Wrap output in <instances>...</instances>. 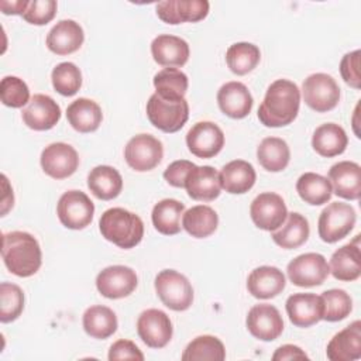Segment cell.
Listing matches in <instances>:
<instances>
[{
	"label": "cell",
	"mask_w": 361,
	"mask_h": 361,
	"mask_svg": "<svg viewBox=\"0 0 361 361\" xmlns=\"http://www.w3.org/2000/svg\"><path fill=\"white\" fill-rule=\"evenodd\" d=\"M300 90L296 83L288 79H276L265 93L258 107V118L265 127H285L299 113Z\"/></svg>",
	"instance_id": "1"
},
{
	"label": "cell",
	"mask_w": 361,
	"mask_h": 361,
	"mask_svg": "<svg viewBox=\"0 0 361 361\" xmlns=\"http://www.w3.org/2000/svg\"><path fill=\"white\" fill-rule=\"evenodd\" d=\"M1 258L7 269L28 278L41 268L42 252L38 240L27 231H10L1 237Z\"/></svg>",
	"instance_id": "2"
},
{
	"label": "cell",
	"mask_w": 361,
	"mask_h": 361,
	"mask_svg": "<svg viewBox=\"0 0 361 361\" xmlns=\"http://www.w3.org/2000/svg\"><path fill=\"white\" fill-rule=\"evenodd\" d=\"M99 230L107 241L124 250L138 245L144 237L141 217L123 207L107 209L100 216Z\"/></svg>",
	"instance_id": "3"
},
{
	"label": "cell",
	"mask_w": 361,
	"mask_h": 361,
	"mask_svg": "<svg viewBox=\"0 0 361 361\" xmlns=\"http://www.w3.org/2000/svg\"><path fill=\"white\" fill-rule=\"evenodd\" d=\"M154 286L161 302L171 310L183 312L193 303V288L189 279L175 269H162L158 272Z\"/></svg>",
	"instance_id": "4"
},
{
	"label": "cell",
	"mask_w": 361,
	"mask_h": 361,
	"mask_svg": "<svg viewBox=\"0 0 361 361\" xmlns=\"http://www.w3.org/2000/svg\"><path fill=\"white\" fill-rule=\"evenodd\" d=\"M355 220L357 213L351 204L333 202L327 204L319 216V237L329 244L337 243L351 233L355 226Z\"/></svg>",
	"instance_id": "5"
},
{
	"label": "cell",
	"mask_w": 361,
	"mask_h": 361,
	"mask_svg": "<svg viewBox=\"0 0 361 361\" xmlns=\"http://www.w3.org/2000/svg\"><path fill=\"white\" fill-rule=\"evenodd\" d=\"M147 117L158 130L164 133H176L189 118V104L186 99L171 102L154 93L147 102Z\"/></svg>",
	"instance_id": "6"
},
{
	"label": "cell",
	"mask_w": 361,
	"mask_h": 361,
	"mask_svg": "<svg viewBox=\"0 0 361 361\" xmlns=\"http://www.w3.org/2000/svg\"><path fill=\"white\" fill-rule=\"evenodd\" d=\"M302 96L312 110L326 113L338 104L340 87L331 75L312 73L303 80Z\"/></svg>",
	"instance_id": "7"
},
{
	"label": "cell",
	"mask_w": 361,
	"mask_h": 361,
	"mask_svg": "<svg viewBox=\"0 0 361 361\" xmlns=\"http://www.w3.org/2000/svg\"><path fill=\"white\" fill-rule=\"evenodd\" d=\"M56 214L66 228L83 230L93 220L94 204L85 192L68 190L58 200Z\"/></svg>",
	"instance_id": "8"
},
{
	"label": "cell",
	"mask_w": 361,
	"mask_h": 361,
	"mask_svg": "<svg viewBox=\"0 0 361 361\" xmlns=\"http://www.w3.org/2000/svg\"><path fill=\"white\" fill-rule=\"evenodd\" d=\"M286 274L289 281L300 288H312L322 285L329 274V264L319 252H305L293 258L288 267Z\"/></svg>",
	"instance_id": "9"
},
{
	"label": "cell",
	"mask_w": 361,
	"mask_h": 361,
	"mask_svg": "<svg viewBox=\"0 0 361 361\" xmlns=\"http://www.w3.org/2000/svg\"><path fill=\"white\" fill-rule=\"evenodd\" d=\"M164 157L162 142L151 134H138L130 138L124 148L127 165L137 172L154 169Z\"/></svg>",
	"instance_id": "10"
},
{
	"label": "cell",
	"mask_w": 361,
	"mask_h": 361,
	"mask_svg": "<svg viewBox=\"0 0 361 361\" xmlns=\"http://www.w3.org/2000/svg\"><path fill=\"white\" fill-rule=\"evenodd\" d=\"M138 285L137 274L126 265H111L102 269L96 276L99 293L107 299H121L130 296Z\"/></svg>",
	"instance_id": "11"
},
{
	"label": "cell",
	"mask_w": 361,
	"mask_h": 361,
	"mask_svg": "<svg viewBox=\"0 0 361 361\" xmlns=\"http://www.w3.org/2000/svg\"><path fill=\"white\" fill-rule=\"evenodd\" d=\"M252 223L265 231L279 228L288 216V209L283 199L274 192L259 193L250 206Z\"/></svg>",
	"instance_id": "12"
},
{
	"label": "cell",
	"mask_w": 361,
	"mask_h": 361,
	"mask_svg": "<svg viewBox=\"0 0 361 361\" xmlns=\"http://www.w3.org/2000/svg\"><path fill=\"white\" fill-rule=\"evenodd\" d=\"M42 171L54 179H65L72 176L79 166V155L76 149L66 142H52L47 145L39 158Z\"/></svg>",
	"instance_id": "13"
},
{
	"label": "cell",
	"mask_w": 361,
	"mask_h": 361,
	"mask_svg": "<svg viewBox=\"0 0 361 361\" xmlns=\"http://www.w3.org/2000/svg\"><path fill=\"white\" fill-rule=\"evenodd\" d=\"M137 333L148 347L162 348L171 341L173 327L165 312L159 309H147L137 319Z\"/></svg>",
	"instance_id": "14"
},
{
	"label": "cell",
	"mask_w": 361,
	"mask_h": 361,
	"mask_svg": "<svg viewBox=\"0 0 361 361\" xmlns=\"http://www.w3.org/2000/svg\"><path fill=\"white\" fill-rule=\"evenodd\" d=\"M186 145L197 158H213L224 147L223 130L212 121H199L188 131Z\"/></svg>",
	"instance_id": "15"
},
{
	"label": "cell",
	"mask_w": 361,
	"mask_h": 361,
	"mask_svg": "<svg viewBox=\"0 0 361 361\" xmlns=\"http://www.w3.org/2000/svg\"><path fill=\"white\" fill-rule=\"evenodd\" d=\"M245 324L251 336L261 341H274L283 331V320L279 310L268 303H259L248 310Z\"/></svg>",
	"instance_id": "16"
},
{
	"label": "cell",
	"mask_w": 361,
	"mask_h": 361,
	"mask_svg": "<svg viewBox=\"0 0 361 361\" xmlns=\"http://www.w3.org/2000/svg\"><path fill=\"white\" fill-rule=\"evenodd\" d=\"M210 4L206 0H166L155 6L157 16L166 24L197 23L209 14Z\"/></svg>",
	"instance_id": "17"
},
{
	"label": "cell",
	"mask_w": 361,
	"mask_h": 361,
	"mask_svg": "<svg viewBox=\"0 0 361 361\" xmlns=\"http://www.w3.org/2000/svg\"><path fill=\"white\" fill-rule=\"evenodd\" d=\"M24 124L35 131L54 128L61 118L59 104L48 94L37 93L31 97L21 113Z\"/></svg>",
	"instance_id": "18"
},
{
	"label": "cell",
	"mask_w": 361,
	"mask_h": 361,
	"mask_svg": "<svg viewBox=\"0 0 361 361\" xmlns=\"http://www.w3.org/2000/svg\"><path fill=\"white\" fill-rule=\"evenodd\" d=\"M288 317L296 327H310L323 320L324 305L316 293H293L285 303Z\"/></svg>",
	"instance_id": "19"
},
{
	"label": "cell",
	"mask_w": 361,
	"mask_h": 361,
	"mask_svg": "<svg viewBox=\"0 0 361 361\" xmlns=\"http://www.w3.org/2000/svg\"><path fill=\"white\" fill-rule=\"evenodd\" d=\"M185 189L193 200L212 202L217 199L221 192L220 175L210 165H195L186 176Z\"/></svg>",
	"instance_id": "20"
},
{
	"label": "cell",
	"mask_w": 361,
	"mask_h": 361,
	"mask_svg": "<svg viewBox=\"0 0 361 361\" xmlns=\"http://www.w3.org/2000/svg\"><path fill=\"white\" fill-rule=\"evenodd\" d=\"M333 193L347 200H357L361 195V166L353 161H340L329 169Z\"/></svg>",
	"instance_id": "21"
},
{
	"label": "cell",
	"mask_w": 361,
	"mask_h": 361,
	"mask_svg": "<svg viewBox=\"0 0 361 361\" xmlns=\"http://www.w3.org/2000/svg\"><path fill=\"white\" fill-rule=\"evenodd\" d=\"M252 96L248 87L237 80L224 83L217 92V104L230 118H244L252 109Z\"/></svg>",
	"instance_id": "22"
},
{
	"label": "cell",
	"mask_w": 361,
	"mask_h": 361,
	"mask_svg": "<svg viewBox=\"0 0 361 361\" xmlns=\"http://www.w3.org/2000/svg\"><path fill=\"white\" fill-rule=\"evenodd\" d=\"M151 54L158 65L178 68L188 62L190 49L183 38L171 34H159L151 42Z\"/></svg>",
	"instance_id": "23"
},
{
	"label": "cell",
	"mask_w": 361,
	"mask_h": 361,
	"mask_svg": "<svg viewBox=\"0 0 361 361\" xmlns=\"http://www.w3.org/2000/svg\"><path fill=\"white\" fill-rule=\"evenodd\" d=\"M326 355L331 361H354L361 357V322L355 320L336 333L327 344Z\"/></svg>",
	"instance_id": "24"
},
{
	"label": "cell",
	"mask_w": 361,
	"mask_h": 361,
	"mask_svg": "<svg viewBox=\"0 0 361 361\" xmlns=\"http://www.w3.org/2000/svg\"><path fill=\"white\" fill-rule=\"evenodd\" d=\"M85 41V32L79 23L73 20L58 21L47 35V47L56 55L76 52Z\"/></svg>",
	"instance_id": "25"
},
{
	"label": "cell",
	"mask_w": 361,
	"mask_h": 361,
	"mask_svg": "<svg viewBox=\"0 0 361 361\" xmlns=\"http://www.w3.org/2000/svg\"><path fill=\"white\" fill-rule=\"evenodd\" d=\"M286 285L283 272L271 265H262L251 271L247 278V289L257 299H271L278 296Z\"/></svg>",
	"instance_id": "26"
},
{
	"label": "cell",
	"mask_w": 361,
	"mask_h": 361,
	"mask_svg": "<svg viewBox=\"0 0 361 361\" xmlns=\"http://www.w3.org/2000/svg\"><path fill=\"white\" fill-rule=\"evenodd\" d=\"M360 235H355L354 243H348L336 250L330 258V274L343 282H351L361 275V252L358 244Z\"/></svg>",
	"instance_id": "27"
},
{
	"label": "cell",
	"mask_w": 361,
	"mask_h": 361,
	"mask_svg": "<svg viewBox=\"0 0 361 361\" xmlns=\"http://www.w3.org/2000/svg\"><path fill=\"white\" fill-rule=\"evenodd\" d=\"M220 175L221 189L231 195L247 193L255 183L257 173L254 166L244 159H234L226 164Z\"/></svg>",
	"instance_id": "28"
},
{
	"label": "cell",
	"mask_w": 361,
	"mask_h": 361,
	"mask_svg": "<svg viewBox=\"0 0 361 361\" xmlns=\"http://www.w3.org/2000/svg\"><path fill=\"white\" fill-rule=\"evenodd\" d=\"M66 118L78 133H93L102 124L103 113L94 100L79 97L68 106Z\"/></svg>",
	"instance_id": "29"
},
{
	"label": "cell",
	"mask_w": 361,
	"mask_h": 361,
	"mask_svg": "<svg viewBox=\"0 0 361 361\" xmlns=\"http://www.w3.org/2000/svg\"><path fill=\"white\" fill-rule=\"evenodd\" d=\"M309 234L310 227L306 217L300 213L292 212L288 213L286 220L279 228L271 231V238L276 245L285 250H293L303 245L307 241Z\"/></svg>",
	"instance_id": "30"
},
{
	"label": "cell",
	"mask_w": 361,
	"mask_h": 361,
	"mask_svg": "<svg viewBox=\"0 0 361 361\" xmlns=\"http://www.w3.org/2000/svg\"><path fill=\"white\" fill-rule=\"evenodd\" d=\"M348 137L344 128L336 123L319 126L312 135L313 149L326 158H333L343 154L347 148Z\"/></svg>",
	"instance_id": "31"
},
{
	"label": "cell",
	"mask_w": 361,
	"mask_h": 361,
	"mask_svg": "<svg viewBox=\"0 0 361 361\" xmlns=\"http://www.w3.org/2000/svg\"><path fill=\"white\" fill-rule=\"evenodd\" d=\"M89 190L100 200H111L121 193L123 178L110 165H97L87 175Z\"/></svg>",
	"instance_id": "32"
},
{
	"label": "cell",
	"mask_w": 361,
	"mask_h": 361,
	"mask_svg": "<svg viewBox=\"0 0 361 361\" xmlns=\"http://www.w3.org/2000/svg\"><path fill=\"white\" fill-rule=\"evenodd\" d=\"M82 324L87 336L97 340H104L116 333L118 322L116 313L110 307L93 305L85 310Z\"/></svg>",
	"instance_id": "33"
},
{
	"label": "cell",
	"mask_w": 361,
	"mask_h": 361,
	"mask_svg": "<svg viewBox=\"0 0 361 361\" xmlns=\"http://www.w3.org/2000/svg\"><path fill=\"white\" fill-rule=\"evenodd\" d=\"M185 213V204L176 199L159 200L151 213L155 230L164 235H175L180 231V219Z\"/></svg>",
	"instance_id": "34"
},
{
	"label": "cell",
	"mask_w": 361,
	"mask_h": 361,
	"mask_svg": "<svg viewBox=\"0 0 361 361\" xmlns=\"http://www.w3.org/2000/svg\"><path fill=\"white\" fill-rule=\"evenodd\" d=\"M257 159L265 171L281 172L290 161L289 145L279 137H267L257 147Z\"/></svg>",
	"instance_id": "35"
},
{
	"label": "cell",
	"mask_w": 361,
	"mask_h": 361,
	"mask_svg": "<svg viewBox=\"0 0 361 361\" xmlns=\"http://www.w3.org/2000/svg\"><path fill=\"white\" fill-rule=\"evenodd\" d=\"M219 226V216L210 206L197 204L188 209L182 216V227L195 238L212 235Z\"/></svg>",
	"instance_id": "36"
},
{
	"label": "cell",
	"mask_w": 361,
	"mask_h": 361,
	"mask_svg": "<svg viewBox=\"0 0 361 361\" xmlns=\"http://www.w3.org/2000/svg\"><path fill=\"white\" fill-rule=\"evenodd\" d=\"M154 87L155 93L171 102H179L185 99L189 79L186 73H183L178 68H164L154 76Z\"/></svg>",
	"instance_id": "37"
},
{
	"label": "cell",
	"mask_w": 361,
	"mask_h": 361,
	"mask_svg": "<svg viewBox=\"0 0 361 361\" xmlns=\"http://www.w3.org/2000/svg\"><path fill=\"white\" fill-rule=\"evenodd\" d=\"M296 192L303 202L312 206H320L330 200L333 188L326 176L314 172H305L296 182Z\"/></svg>",
	"instance_id": "38"
},
{
	"label": "cell",
	"mask_w": 361,
	"mask_h": 361,
	"mask_svg": "<svg viewBox=\"0 0 361 361\" xmlns=\"http://www.w3.org/2000/svg\"><path fill=\"white\" fill-rule=\"evenodd\" d=\"M180 358L183 361H223L226 358V348L217 337L203 334L186 345Z\"/></svg>",
	"instance_id": "39"
},
{
	"label": "cell",
	"mask_w": 361,
	"mask_h": 361,
	"mask_svg": "<svg viewBox=\"0 0 361 361\" xmlns=\"http://www.w3.org/2000/svg\"><path fill=\"white\" fill-rule=\"evenodd\" d=\"M261 52L255 44L251 42H235L228 47L226 52V62L228 69L238 75H247L259 63Z\"/></svg>",
	"instance_id": "40"
},
{
	"label": "cell",
	"mask_w": 361,
	"mask_h": 361,
	"mask_svg": "<svg viewBox=\"0 0 361 361\" xmlns=\"http://www.w3.org/2000/svg\"><path fill=\"white\" fill-rule=\"evenodd\" d=\"M51 80L59 94L73 96L82 86V73L73 62H61L52 69Z\"/></svg>",
	"instance_id": "41"
},
{
	"label": "cell",
	"mask_w": 361,
	"mask_h": 361,
	"mask_svg": "<svg viewBox=\"0 0 361 361\" xmlns=\"http://www.w3.org/2000/svg\"><path fill=\"white\" fill-rule=\"evenodd\" d=\"M24 310V292L23 289L10 282L0 285V322L10 323L20 317Z\"/></svg>",
	"instance_id": "42"
},
{
	"label": "cell",
	"mask_w": 361,
	"mask_h": 361,
	"mask_svg": "<svg viewBox=\"0 0 361 361\" xmlns=\"http://www.w3.org/2000/svg\"><path fill=\"white\" fill-rule=\"evenodd\" d=\"M320 296L324 305L323 320L326 322L334 323L344 320L353 310L351 296L343 289H329L324 290Z\"/></svg>",
	"instance_id": "43"
},
{
	"label": "cell",
	"mask_w": 361,
	"mask_h": 361,
	"mask_svg": "<svg viewBox=\"0 0 361 361\" xmlns=\"http://www.w3.org/2000/svg\"><path fill=\"white\" fill-rule=\"evenodd\" d=\"M0 99L4 106L20 109L31 100L30 89L23 79L17 76H4L0 82Z\"/></svg>",
	"instance_id": "44"
},
{
	"label": "cell",
	"mask_w": 361,
	"mask_h": 361,
	"mask_svg": "<svg viewBox=\"0 0 361 361\" xmlns=\"http://www.w3.org/2000/svg\"><path fill=\"white\" fill-rule=\"evenodd\" d=\"M58 4L55 0H31L23 18L34 25L48 24L56 14Z\"/></svg>",
	"instance_id": "45"
},
{
	"label": "cell",
	"mask_w": 361,
	"mask_h": 361,
	"mask_svg": "<svg viewBox=\"0 0 361 361\" xmlns=\"http://www.w3.org/2000/svg\"><path fill=\"white\" fill-rule=\"evenodd\" d=\"M360 56H361V51L355 49L353 52L345 54L341 58L340 62V73L341 78L344 79V82L354 87V89H360L361 87V75H360Z\"/></svg>",
	"instance_id": "46"
},
{
	"label": "cell",
	"mask_w": 361,
	"mask_h": 361,
	"mask_svg": "<svg viewBox=\"0 0 361 361\" xmlns=\"http://www.w3.org/2000/svg\"><path fill=\"white\" fill-rule=\"evenodd\" d=\"M107 357H109L110 361H117V360H138V361H142L144 360V354L137 347V344L133 343L131 340H126V338L114 341L110 345Z\"/></svg>",
	"instance_id": "47"
},
{
	"label": "cell",
	"mask_w": 361,
	"mask_h": 361,
	"mask_svg": "<svg viewBox=\"0 0 361 361\" xmlns=\"http://www.w3.org/2000/svg\"><path fill=\"white\" fill-rule=\"evenodd\" d=\"M193 166L195 164L188 159L173 161L164 171V179L173 188H185L186 176Z\"/></svg>",
	"instance_id": "48"
},
{
	"label": "cell",
	"mask_w": 361,
	"mask_h": 361,
	"mask_svg": "<svg viewBox=\"0 0 361 361\" xmlns=\"http://www.w3.org/2000/svg\"><path fill=\"white\" fill-rule=\"evenodd\" d=\"M307 354L298 345L283 344L275 350L272 354L274 361H286V360H306Z\"/></svg>",
	"instance_id": "49"
},
{
	"label": "cell",
	"mask_w": 361,
	"mask_h": 361,
	"mask_svg": "<svg viewBox=\"0 0 361 361\" xmlns=\"http://www.w3.org/2000/svg\"><path fill=\"white\" fill-rule=\"evenodd\" d=\"M28 0H14V1H7V0H1L0 1V8L3 11V14H20L23 16L24 11L28 7Z\"/></svg>",
	"instance_id": "50"
},
{
	"label": "cell",
	"mask_w": 361,
	"mask_h": 361,
	"mask_svg": "<svg viewBox=\"0 0 361 361\" xmlns=\"http://www.w3.org/2000/svg\"><path fill=\"white\" fill-rule=\"evenodd\" d=\"M1 179H3V189H4V195L1 197V216H6L7 212L14 204V196H13V188H10L6 175H1Z\"/></svg>",
	"instance_id": "51"
}]
</instances>
